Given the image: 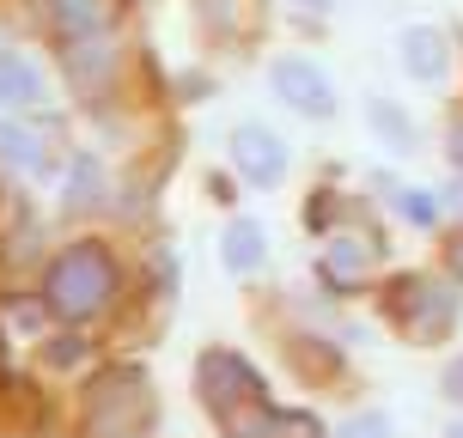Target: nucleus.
Returning a JSON list of instances; mask_svg holds the SVG:
<instances>
[{
	"label": "nucleus",
	"instance_id": "1",
	"mask_svg": "<svg viewBox=\"0 0 463 438\" xmlns=\"http://www.w3.org/2000/svg\"><path fill=\"white\" fill-rule=\"evenodd\" d=\"M122 293V262L110 256V244L98 238H80L43 268V311L61 317V323H92L104 317Z\"/></svg>",
	"mask_w": 463,
	"mask_h": 438
},
{
	"label": "nucleus",
	"instance_id": "2",
	"mask_svg": "<svg viewBox=\"0 0 463 438\" xmlns=\"http://www.w3.org/2000/svg\"><path fill=\"white\" fill-rule=\"evenodd\" d=\"M195 396H202V408L226 426L232 415H244V408H256V402H269V384H262V371H256L244 353L208 347V353L195 359Z\"/></svg>",
	"mask_w": 463,
	"mask_h": 438
},
{
	"label": "nucleus",
	"instance_id": "3",
	"mask_svg": "<svg viewBox=\"0 0 463 438\" xmlns=\"http://www.w3.org/2000/svg\"><path fill=\"white\" fill-rule=\"evenodd\" d=\"M269 92H275V104H287L305 122H329V116L342 110L329 68H317L311 55H275L269 61Z\"/></svg>",
	"mask_w": 463,
	"mask_h": 438
},
{
	"label": "nucleus",
	"instance_id": "4",
	"mask_svg": "<svg viewBox=\"0 0 463 438\" xmlns=\"http://www.w3.org/2000/svg\"><path fill=\"white\" fill-rule=\"evenodd\" d=\"M384 304H391V317L409 329L415 341H439L445 329L458 323V293L439 286V280H427V275H402Z\"/></svg>",
	"mask_w": 463,
	"mask_h": 438
},
{
	"label": "nucleus",
	"instance_id": "5",
	"mask_svg": "<svg viewBox=\"0 0 463 438\" xmlns=\"http://www.w3.org/2000/svg\"><path fill=\"white\" fill-rule=\"evenodd\" d=\"M287 164H293V146L269 122H238L232 128V171H238L244 189H280L287 183Z\"/></svg>",
	"mask_w": 463,
	"mask_h": 438
},
{
	"label": "nucleus",
	"instance_id": "6",
	"mask_svg": "<svg viewBox=\"0 0 463 438\" xmlns=\"http://www.w3.org/2000/svg\"><path fill=\"white\" fill-rule=\"evenodd\" d=\"M396 61H402V73L415 86H439L451 73V37L439 24H402L396 31Z\"/></svg>",
	"mask_w": 463,
	"mask_h": 438
},
{
	"label": "nucleus",
	"instance_id": "7",
	"mask_svg": "<svg viewBox=\"0 0 463 438\" xmlns=\"http://www.w3.org/2000/svg\"><path fill=\"white\" fill-rule=\"evenodd\" d=\"M146 415V390H140V371H110L92 396V426L104 438H128V426Z\"/></svg>",
	"mask_w": 463,
	"mask_h": 438
},
{
	"label": "nucleus",
	"instance_id": "8",
	"mask_svg": "<svg viewBox=\"0 0 463 438\" xmlns=\"http://www.w3.org/2000/svg\"><path fill=\"white\" fill-rule=\"evenodd\" d=\"M116 68H122V49H116L110 31H98V37H80V43H61V73H68L80 92H98V86H110Z\"/></svg>",
	"mask_w": 463,
	"mask_h": 438
},
{
	"label": "nucleus",
	"instance_id": "9",
	"mask_svg": "<svg viewBox=\"0 0 463 438\" xmlns=\"http://www.w3.org/2000/svg\"><path fill=\"white\" fill-rule=\"evenodd\" d=\"M49 104V79L24 49H0V116H19Z\"/></svg>",
	"mask_w": 463,
	"mask_h": 438
},
{
	"label": "nucleus",
	"instance_id": "10",
	"mask_svg": "<svg viewBox=\"0 0 463 438\" xmlns=\"http://www.w3.org/2000/svg\"><path fill=\"white\" fill-rule=\"evenodd\" d=\"M220 262H226L232 280H250L269 268V231L256 226V219H226L220 231Z\"/></svg>",
	"mask_w": 463,
	"mask_h": 438
},
{
	"label": "nucleus",
	"instance_id": "11",
	"mask_svg": "<svg viewBox=\"0 0 463 438\" xmlns=\"http://www.w3.org/2000/svg\"><path fill=\"white\" fill-rule=\"evenodd\" d=\"M43 19L61 43H80V37L110 31V0H43Z\"/></svg>",
	"mask_w": 463,
	"mask_h": 438
},
{
	"label": "nucleus",
	"instance_id": "12",
	"mask_svg": "<svg viewBox=\"0 0 463 438\" xmlns=\"http://www.w3.org/2000/svg\"><path fill=\"white\" fill-rule=\"evenodd\" d=\"M0 164L19 171V177H43L49 159H43V140L24 128L19 116H0Z\"/></svg>",
	"mask_w": 463,
	"mask_h": 438
},
{
	"label": "nucleus",
	"instance_id": "13",
	"mask_svg": "<svg viewBox=\"0 0 463 438\" xmlns=\"http://www.w3.org/2000/svg\"><path fill=\"white\" fill-rule=\"evenodd\" d=\"M366 128L384 140L391 153H415V116L402 110L396 98H384V92H372V98H366Z\"/></svg>",
	"mask_w": 463,
	"mask_h": 438
},
{
	"label": "nucleus",
	"instance_id": "14",
	"mask_svg": "<svg viewBox=\"0 0 463 438\" xmlns=\"http://www.w3.org/2000/svg\"><path fill=\"white\" fill-rule=\"evenodd\" d=\"M68 208H73V213H86V208H104V164H98V153H73Z\"/></svg>",
	"mask_w": 463,
	"mask_h": 438
},
{
	"label": "nucleus",
	"instance_id": "15",
	"mask_svg": "<svg viewBox=\"0 0 463 438\" xmlns=\"http://www.w3.org/2000/svg\"><path fill=\"white\" fill-rule=\"evenodd\" d=\"M391 208L402 213L415 231H433V226H439V195H433V189H396Z\"/></svg>",
	"mask_w": 463,
	"mask_h": 438
},
{
	"label": "nucleus",
	"instance_id": "16",
	"mask_svg": "<svg viewBox=\"0 0 463 438\" xmlns=\"http://www.w3.org/2000/svg\"><path fill=\"white\" fill-rule=\"evenodd\" d=\"M329 268H335V275H360V268H366L360 238H329Z\"/></svg>",
	"mask_w": 463,
	"mask_h": 438
},
{
	"label": "nucleus",
	"instance_id": "17",
	"mask_svg": "<svg viewBox=\"0 0 463 438\" xmlns=\"http://www.w3.org/2000/svg\"><path fill=\"white\" fill-rule=\"evenodd\" d=\"M335 438H391V420H384V415H372V408H366V415L342 420V433H335Z\"/></svg>",
	"mask_w": 463,
	"mask_h": 438
},
{
	"label": "nucleus",
	"instance_id": "18",
	"mask_svg": "<svg viewBox=\"0 0 463 438\" xmlns=\"http://www.w3.org/2000/svg\"><path fill=\"white\" fill-rule=\"evenodd\" d=\"M195 6H202V19H208L213 31H226V24H232V0H195Z\"/></svg>",
	"mask_w": 463,
	"mask_h": 438
},
{
	"label": "nucleus",
	"instance_id": "19",
	"mask_svg": "<svg viewBox=\"0 0 463 438\" xmlns=\"http://www.w3.org/2000/svg\"><path fill=\"white\" fill-rule=\"evenodd\" d=\"M49 359H55V366H73V359H86V347H80V335H61V347H55Z\"/></svg>",
	"mask_w": 463,
	"mask_h": 438
},
{
	"label": "nucleus",
	"instance_id": "20",
	"mask_svg": "<svg viewBox=\"0 0 463 438\" xmlns=\"http://www.w3.org/2000/svg\"><path fill=\"white\" fill-rule=\"evenodd\" d=\"M335 6H342V0H293V13H305V19H324Z\"/></svg>",
	"mask_w": 463,
	"mask_h": 438
},
{
	"label": "nucleus",
	"instance_id": "21",
	"mask_svg": "<svg viewBox=\"0 0 463 438\" xmlns=\"http://www.w3.org/2000/svg\"><path fill=\"white\" fill-rule=\"evenodd\" d=\"M445 396H451V402H463V359H451V366H445Z\"/></svg>",
	"mask_w": 463,
	"mask_h": 438
},
{
	"label": "nucleus",
	"instance_id": "22",
	"mask_svg": "<svg viewBox=\"0 0 463 438\" xmlns=\"http://www.w3.org/2000/svg\"><path fill=\"white\" fill-rule=\"evenodd\" d=\"M445 153H451V164H458V171H463V116H458V122H451V135H445Z\"/></svg>",
	"mask_w": 463,
	"mask_h": 438
},
{
	"label": "nucleus",
	"instance_id": "23",
	"mask_svg": "<svg viewBox=\"0 0 463 438\" xmlns=\"http://www.w3.org/2000/svg\"><path fill=\"white\" fill-rule=\"evenodd\" d=\"M445 262H451V275L463 280V231H458V238H451V244H445Z\"/></svg>",
	"mask_w": 463,
	"mask_h": 438
},
{
	"label": "nucleus",
	"instance_id": "24",
	"mask_svg": "<svg viewBox=\"0 0 463 438\" xmlns=\"http://www.w3.org/2000/svg\"><path fill=\"white\" fill-rule=\"evenodd\" d=\"M451 208H458V213H463V183H451Z\"/></svg>",
	"mask_w": 463,
	"mask_h": 438
},
{
	"label": "nucleus",
	"instance_id": "25",
	"mask_svg": "<svg viewBox=\"0 0 463 438\" xmlns=\"http://www.w3.org/2000/svg\"><path fill=\"white\" fill-rule=\"evenodd\" d=\"M445 438H463V420H451V433H445Z\"/></svg>",
	"mask_w": 463,
	"mask_h": 438
}]
</instances>
